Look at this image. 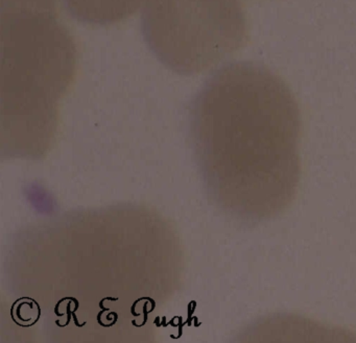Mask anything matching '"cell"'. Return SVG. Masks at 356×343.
I'll use <instances>...</instances> for the list:
<instances>
[{
	"instance_id": "2",
	"label": "cell",
	"mask_w": 356,
	"mask_h": 343,
	"mask_svg": "<svg viewBox=\"0 0 356 343\" xmlns=\"http://www.w3.org/2000/svg\"><path fill=\"white\" fill-rule=\"evenodd\" d=\"M70 37L47 15L24 13L3 24L1 101L3 111L49 117L76 76Z\"/></svg>"
},
{
	"instance_id": "3",
	"label": "cell",
	"mask_w": 356,
	"mask_h": 343,
	"mask_svg": "<svg viewBox=\"0 0 356 343\" xmlns=\"http://www.w3.org/2000/svg\"><path fill=\"white\" fill-rule=\"evenodd\" d=\"M143 28L158 59L185 76L216 65L247 39L238 0H149Z\"/></svg>"
},
{
	"instance_id": "1",
	"label": "cell",
	"mask_w": 356,
	"mask_h": 343,
	"mask_svg": "<svg viewBox=\"0 0 356 343\" xmlns=\"http://www.w3.org/2000/svg\"><path fill=\"white\" fill-rule=\"evenodd\" d=\"M193 107L204 164L225 201L257 224L286 211L302 174L301 112L287 85L259 64L231 63Z\"/></svg>"
}]
</instances>
